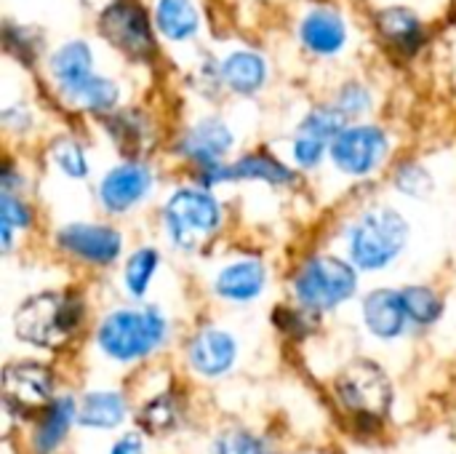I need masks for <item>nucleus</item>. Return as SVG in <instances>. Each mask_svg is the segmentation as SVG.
<instances>
[{
	"label": "nucleus",
	"mask_w": 456,
	"mask_h": 454,
	"mask_svg": "<svg viewBox=\"0 0 456 454\" xmlns=\"http://www.w3.org/2000/svg\"><path fill=\"white\" fill-rule=\"evenodd\" d=\"M102 35L120 48L123 54L142 59L152 54V35H150V21L147 16L131 5V3H112L104 13H102V24H99Z\"/></svg>",
	"instance_id": "nucleus-9"
},
{
	"label": "nucleus",
	"mask_w": 456,
	"mask_h": 454,
	"mask_svg": "<svg viewBox=\"0 0 456 454\" xmlns=\"http://www.w3.org/2000/svg\"><path fill=\"white\" fill-rule=\"evenodd\" d=\"M3 222L11 227H27V222H29V211L11 193H3Z\"/></svg>",
	"instance_id": "nucleus-33"
},
{
	"label": "nucleus",
	"mask_w": 456,
	"mask_h": 454,
	"mask_svg": "<svg viewBox=\"0 0 456 454\" xmlns=\"http://www.w3.org/2000/svg\"><path fill=\"white\" fill-rule=\"evenodd\" d=\"M371 104V96L363 86H347L342 94H339V110L345 115H358L363 112L366 107Z\"/></svg>",
	"instance_id": "nucleus-32"
},
{
	"label": "nucleus",
	"mask_w": 456,
	"mask_h": 454,
	"mask_svg": "<svg viewBox=\"0 0 456 454\" xmlns=\"http://www.w3.org/2000/svg\"><path fill=\"white\" fill-rule=\"evenodd\" d=\"M379 32L403 54H411L422 43V24L406 8H387L379 13Z\"/></svg>",
	"instance_id": "nucleus-20"
},
{
	"label": "nucleus",
	"mask_w": 456,
	"mask_h": 454,
	"mask_svg": "<svg viewBox=\"0 0 456 454\" xmlns=\"http://www.w3.org/2000/svg\"><path fill=\"white\" fill-rule=\"evenodd\" d=\"M80 321V302L61 292H45L29 297L16 310V334L19 340L37 348H59L75 332Z\"/></svg>",
	"instance_id": "nucleus-1"
},
{
	"label": "nucleus",
	"mask_w": 456,
	"mask_h": 454,
	"mask_svg": "<svg viewBox=\"0 0 456 454\" xmlns=\"http://www.w3.org/2000/svg\"><path fill=\"white\" fill-rule=\"evenodd\" d=\"M222 78L224 83L232 88V91H240V94H254L262 88L265 78H267V67H265V59L251 54V51H238V54H230L222 64Z\"/></svg>",
	"instance_id": "nucleus-19"
},
{
	"label": "nucleus",
	"mask_w": 456,
	"mask_h": 454,
	"mask_svg": "<svg viewBox=\"0 0 456 454\" xmlns=\"http://www.w3.org/2000/svg\"><path fill=\"white\" fill-rule=\"evenodd\" d=\"M219 454H265L262 452V444L243 433V431H232V433H224L219 439Z\"/></svg>",
	"instance_id": "nucleus-31"
},
{
	"label": "nucleus",
	"mask_w": 456,
	"mask_h": 454,
	"mask_svg": "<svg viewBox=\"0 0 456 454\" xmlns=\"http://www.w3.org/2000/svg\"><path fill=\"white\" fill-rule=\"evenodd\" d=\"M230 144H232L230 128H227L222 120L208 118V120L198 123V126L184 136L182 153H184L187 158L198 161V163H208V166H211L214 161H219V158L230 150Z\"/></svg>",
	"instance_id": "nucleus-15"
},
{
	"label": "nucleus",
	"mask_w": 456,
	"mask_h": 454,
	"mask_svg": "<svg viewBox=\"0 0 456 454\" xmlns=\"http://www.w3.org/2000/svg\"><path fill=\"white\" fill-rule=\"evenodd\" d=\"M176 420H179V412H176V404H174L171 396L155 399V401L147 404V407L142 409V415H139L142 428H144L147 433H155V436L171 431V428L176 425Z\"/></svg>",
	"instance_id": "nucleus-28"
},
{
	"label": "nucleus",
	"mask_w": 456,
	"mask_h": 454,
	"mask_svg": "<svg viewBox=\"0 0 456 454\" xmlns=\"http://www.w3.org/2000/svg\"><path fill=\"white\" fill-rule=\"evenodd\" d=\"M160 32L171 40H184L198 29V11L190 0H160L155 11Z\"/></svg>",
	"instance_id": "nucleus-23"
},
{
	"label": "nucleus",
	"mask_w": 456,
	"mask_h": 454,
	"mask_svg": "<svg viewBox=\"0 0 456 454\" xmlns=\"http://www.w3.org/2000/svg\"><path fill=\"white\" fill-rule=\"evenodd\" d=\"M126 415V404L118 393H88L83 399L77 423L88 428H115Z\"/></svg>",
	"instance_id": "nucleus-24"
},
{
	"label": "nucleus",
	"mask_w": 456,
	"mask_h": 454,
	"mask_svg": "<svg viewBox=\"0 0 456 454\" xmlns=\"http://www.w3.org/2000/svg\"><path fill=\"white\" fill-rule=\"evenodd\" d=\"M155 268H158V252L155 249H139L128 265H126V289L136 297H142L155 276Z\"/></svg>",
	"instance_id": "nucleus-27"
},
{
	"label": "nucleus",
	"mask_w": 456,
	"mask_h": 454,
	"mask_svg": "<svg viewBox=\"0 0 456 454\" xmlns=\"http://www.w3.org/2000/svg\"><path fill=\"white\" fill-rule=\"evenodd\" d=\"M91 64H94V56L86 43H67L53 54L51 72H53L59 88L69 96L75 88H80L94 75Z\"/></svg>",
	"instance_id": "nucleus-16"
},
{
	"label": "nucleus",
	"mask_w": 456,
	"mask_h": 454,
	"mask_svg": "<svg viewBox=\"0 0 456 454\" xmlns=\"http://www.w3.org/2000/svg\"><path fill=\"white\" fill-rule=\"evenodd\" d=\"M166 334V321L158 310H118L99 329V345L118 361H134L152 353Z\"/></svg>",
	"instance_id": "nucleus-2"
},
{
	"label": "nucleus",
	"mask_w": 456,
	"mask_h": 454,
	"mask_svg": "<svg viewBox=\"0 0 456 454\" xmlns=\"http://www.w3.org/2000/svg\"><path fill=\"white\" fill-rule=\"evenodd\" d=\"M53 161L59 163V169H61L64 174H69V177H75V179L88 177V161H86V155H83V147L75 144L72 139L56 142V147H53Z\"/></svg>",
	"instance_id": "nucleus-29"
},
{
	"label": "nucleus",
	"mask_w": 456,
	"mask_h": 454,
	"mask_svg": "<svg viewBox=\"0 0 456 454\" xmlns=\"http://www.w3.org/2000/svg\"><path fill=\"white\" fill-rule=\"evenodd\" d=\"M222 222L219 203L200 190H179L166 203V227L179 249H195Z\"/></svg>",
	"instance_id": "nucleus-5"
},
{
	"label": "nucleus",
	"mask_w": 456,
	"mask_h": 454,
	"mask_svg": "<svg viewBox=\"0 0 456 454\" xmlns=\"http://www.w3.org/2000/svg\"><path fill=\"white\" fill-rule=\"evenodd\" d=\"M409 227L393 209H377L363 214L350 233V254L363 270H379L390 265L403 249Z\"/></svg>",
	"instance_id": "nucleus-3"
},
{
	"label": "nucleus",
	"mask_w": 456,
	"mask_h": 454,
	"mask_svg": "<svg viewBox=\"0 0 456 454\" xmlns=\"http://www.w3.org/2000/svg\"><path fill=\"white\" fill-rule=\"evenodd\" d=\"M265 286V268L259 262H238L219 273L216 292L227 300L246 302L254 300Z\"/></svg>",
	"instance_id": "nucleus-18"
},
{
	"label": "nucleus",
	"mask_w": 456,
	"mask_h": 454,
	"mask_svg": "<svg viewBox=\"0 0 456 454\" xmlns=\"http://www.w3.org/2000/svg\"><path fill=\"white\" fill-rule=\"evenodd\" d=\"M363 316H366L369 329L382 340L398 337L409 318L401 292H390V289L371 292L363 302Z\"/></svg>",
	"instance_id": "nucleus-14"
},
{
	"label": "nucleus",
	"mask_w": 456,
	"mask_h": 454,
	"mask_svg": "<svg viewBox=\"0 0 456 454\" xmlns=\"http://www.w3.org/2000/svg\"><path fill=\"white\" fill-rule=\"evenodd\" d=\"M112 454H144V450H142V442L136 436H126L115 444Z\"/></svg>",
	"instance_id": "nucleus-34"
},
{
	"label": "nucleus",
	"mask_w": 456,
	"mask_h": 454,
	"mask_svg": "<svg viewBox=\"0 0 456 454\" xmlns=\"http://www.w3.org/2000/svg\"><path fill=\"white\" fill-rule=\"evenodd\" d=\"M150 185H152L150 169H144L139 163L118 166L102 182V203L110 211H126V209H131L134 203H139L144 198Z\"/></svg>",
	"instance_id": "nucleus-12"
},
{
	"label": "nucleus",
	"mask_w": 456,
	"mask_h": 454,
	"mask_svg": "<svg viewBox=\"0 0 456 454\" xmlns=\"http://www.w3.org/2000/svg\"><path fill=\"white\" fill-rule=\"evenodd\" d=\"M337 393L342 404L366 417V420H382L390 409V383L387 375L371 364V361H353L337 380Z\"/></svg>",
	"instance_id": "nucleus-6"
},
{
	"label": "nucleus",
	"mask_w": 456,
	"mask_h": 454,
	"mask_svg": "<svg viewBox=\"0 0 456 454\" xmlns=\"http://www.w3.org/2000/svg\"><path fill=\"white\" fill-rule=\"evenodd\" d=\"M235 340L219 329H206L200 332L192 345H190V364L206 375V377H216L222 372H227L235 361Z\"/></svg>",
	"instance_id": "nucleus-13"
},
{
	"label": "nucleus",
	"mask_w": 456,
	"mask_h": 454,
	"mask_svg": "<svg viewBox=\"0 0 456 454\" xmlns=\"http://www.w3.org/2000/svg\"><path fill=\"white\" fill-rule=\"evenodd\" d=\"M75 420V404L69 399H59L53 401L45 415H43V423L35 433V450L37 454H48L53 452L59 447V442L67 436L69 425Z\"/></svg>",
	"instance_id": "nucleus-22"
},
{
	"label": "nucleus",
	"mask_w": 456,
	"mask_h": 454,
	"mask_svg": "<svg viewBox=\"0 0 456 454\" xmlns=\"http://www.w3.org/2000/svg\"><path fill=\"white\" fill-rule=\"evenodd\" d=\"M387 153V136L385 131L374 126H355L345 128L334 142H331V155L334 163L353 177H366L379 166V161Z\"/></svg>",
	"instance_id": "nucleus-8"
},
{
	"label": "nucleus",
	"mask_w": 456,
	"mask_h": 454,
	"mask_svg": "<svg viewBox=\"0 0 456 454\" xmlns=\"http://www.w3.org/2000/svg\"><path fill=\"white\" fill-rule=\"evenodd\" d=\"M345 112L342 110H315L299 128L294 142V158L299 166H315L326 147L345 131Z\"/></svg>",
	"instance_id": "nucleus-10"
},
{
	"label": "nucleus",
	"mask_w": 456,
	"mask_h": 454,
	"mask_svg": "<svg viewBox=\"0 0 456 454\" xmlns=\"http://www.w3.org/2000/svg\"><path fill=\"white\" fill-rule=\"evenodd\" d=\"M53 380L51 372L40 364H11L3 372V399L5 407L19 417H37L45 415L51 401Z\"/></svg>",
	"instance_id": "nucleus-7"
},
{
	"label": "nucleus",
	"mask_w": 456,
	"mask_h": 454,
	"mask_svg": "<svg viewBox=\"0 0 456 454\" xmlns=\"http://www.w3.org/2000/svg\"><path fill=\"white\" fill-rule=\"evenodd\" d=\"M401 297H403L406 316L414 324H433L441 316V300L428 286H409L401 292Z\"/></svg>",
	"instance_id": "nucleus-25"
},
{
	"label": "nucleus",
	"mask_w": 456,
	"mask_h": 454,
	"mask_svg": "<svg viewBox=\"0 0 456 454\" xmlns=\"http://www.w3.org/2000/svg\"><path fill=\"white\" fill-rule=\"evenodd\" d=\"M398 187H401L403 193H409V195L422 198V195L430 193L433 182H430V177H428L425 169H419V166H403L401 174H398Z\"/></svg>",
	"instance_id": "nucleus-30"
},
{
	"label": "nucleus",
	"mask_w": 456,
	"mask_h": 454,
	"mask_svg": "<svg viewBox=\"0 0 456 454\" xmlns=\"http://www.w3.org/2000/svg\"><path fill=\"white\" fill-rule=\"evenodd\" d=\"M77 104L88 107V110H96V112H104V110H112L115 102H118V88L115 83L99 78V75H91L80 88H75L69 94Z\"/></svg>",
	"instance_id": "nucleus-26"
},
{
	"label": "nucleus",
	"mask_w": 456,
	"mask_h": 454,
	"mask_svg": "<svg viewBox=\"0 0 456 454\" xmlns=\"http://www.w3.org/2000/svg\"><path fill=\"white\" fill-rule=\"evenodd\" d=\"M219 179H262L278 185V182H291V171L267 155H248L230 169H216V174L208 177V182H219Z\"/></svg>",
	"instance_id": "nucleus-21"
},
{
	"label": "nucleus",
	"mask_w": 456,
	"mask_h": 454,
	"mask_svg": "<svg viewBox=\"0 0 456 454\" xmlns=\"http://www.w3.org/2000/svg\"><path fill=\"white\" fill-rule=\"evenodd\" d=\"M302 40L315 54H337L347 40V27L334 11H313L302 24Z\"/></svg>",
	"instance_id": "nucleus-17"
},
{
	"label": "nucleus",
	"mask_w": 456,
	"mask_h": 454,
	"mask_svg": "<svg viewBox=\"0 0 456 454\" xmlns=\"http://www.w3.org/2000/svg\"><path fill=\"white\" fill-rule=\"evenodd\" d=\"M355 270L337 257H315L297 276V297L313 310H331L355 292Z\"/></svg>",
	"instance_id": "nucleus-4"
},
{
	"label": "nucleus",
	"mask_w": 456,
	"mask_h": 454,
	"mask_svg": "<svg viewBox=\"0 0 456 454\" xmlns=\"http://www.w3.org/2000/svg\"><path fill=\"white\" fill-rule=\"evenodd\" d=\"M59 244L80 260L107 265L120 254V235L102 225H72L59 233Z\"/></svg>",
	"instance_id": "nucleus-11"
}]
</instances>
